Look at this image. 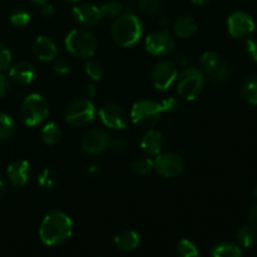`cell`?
<instances>
[{
  "instance_id": "10",
  "label": "cell",
  "mask_w": 257,
  "mask_h": 257,
  "mask_svg": "<svg viewBox=\"0 0 257 257\" xmlns=\"http://www.w3.org/2000/svg\"><path fill=\"white\" fill-rule=\"evenodd\" d=\"M146 49L150 54L163 57L175 49V39L168 30H157L146 38Z\"/></svg>"
},
{
  "instance_id": "21",
  "label": "cell",
  "mask_w": 257,
  "mask_h": 257,
  "mask_svg": "<svg viewBox=\"0 0 257 257\" xmlns=\"http://www.w3.org/2000/svg\"><path fill=\"white\" fill-rule=\"evenodd\" d=\"M198 25L197 22L191 15H183V17L178 18L173 24V32L181 39H187V38L192 37L197 30Z\"/></svg>"
},
{
  "instance_id": "44",
  "label": "cell",
  "mask_w": 257,
  "mask_h": 257,
  "mask_svg": "<svg viewBox=\"0 0 257 257\" xmlns=\"http://www.w3.org/2000/svg\"><path fill=\"white\" fill-rule=\"evenodd\" d=\"M191 2L196 5H205L207 4V3H210L211 0H191Z\"/></svg>"
},
{
  "instance_id": "7",
  "label": "cell",
  "mask_w": 257,
  "mask_h": 257,
  "mask_svg": "<svg viewBox=\"0 0 257 257\" xmlns=\"http://www.w3.org/2000/svg\"><path fill=\"white\" fill-rule=\"evenodd\" d=\"M200 67L205 77L215 83L226 82L231 75L230 65L215 52L203 53L200 59Z\"/></svg>"
},
{
  "instance_id": "35",
  "label": "cell",
  "mask_w": 257,
  "mask_h": 257,
  "mask_svg": "<svg viewBox=\"0 0 257 257\" xmlns=\"http://www.w3.org/2000/svg\"><path fill=\"white\" fill-rule=\"evenodd\" d=\"M53 69H54V72L58 73V74L64 75L70 72V63L68 62V59H65V58H55Z\"/></svg>"
},
{
  "instance_id": "23",
  "label": "cell",
  "mask_w": 257,
  "mask_h": 257,
  "mask_svg": "<svg viewBox=\"0 0 257 257\" xmlns=\"http://www.w3.org/2000/svg\"><path fill=\"white\" fill-rule=\"evenodd\" d=\"M211 256L213 257H240L241 256V248L238 245L232 242H223L217 243L211 250Z\"/></svg>"
},
{
  "instance_id": "5",
  "label": "cell",
  "mask_w": 257,
  "mask_h": 257,
  "mask_svg": "<svg viewBox=\"0 0 257 257\" xmlns=\"http://www.w3.org/2000/svg\"><path fill=\"white\" fill-rule=\"evenodd\" d=\"M64 44L70 54L79 58L93 57L97 50V39L84 29H74L68 33Z\"/></svg>"
},
{
  "instance_id": "30",
  "label": "cell",
  "mask_w": 257,
  "mask_h": 257,
  "mask_svg": "<svg viewBox=\"0 0 257 257\" xmlns=\"http://www.w3.org/2000/svg\"><path fill=\"white\" fill-rule=\"evenodd\" d=\"M138 8L142 13L147 15H156L163 9V0H138Z\"/></svg>"
},
{
  "instance_id": "4",
  "label": "cell",
  "mask_w": 257,
  "mask_h": 257,
  "mask_svg": "<svg viewBox=\"0 0 257 257\" xmlns=\"http://www.w3.org/2000/svg\"><path fill=\"white\" fill-rule=\"evenodd\" d=\"M48 114H49V108L47 100L38 93H32L23 100L20 107V117L28 127L42 124L47 119Z\"/></svg>"
},
{
  "instance_id": "17",
  "label": "cell",
  "mask_w": 257,
  "mask_h": 257,
  "mask_svg": "<svg viewBox=\"0 0 257 257\" xmlns=\"http://www.w3.org/2000/svg\"><path fill=\"white\" fill-rule=\"evenodd\" d=\"M9 75L15 83H18V84L27 85L30 84V83L35 79L37 69H35L34 64H32L30 62L22 60V62L15 63V64L10 68Z\"/></svg>"
},
{
  "instance_id": "3",
  "label": "cell",
  "mask_w": 257,
  "mask_h": 257,
  "mask_svg": "<svg viewBox=\"0 0 257 257\" xmlns=\"http://www.w3.org/2000/svg\"><path fill=\"white\" fill-rule=\"evenodd\" d=\"M205 74L198 68H186L177 75L176 87L178 95L186 100H195L205 87Z\"/></svg>"
},
{
  "instance_id": "26",
  "label": "cell",
  "mask_w": 257,
  "mask_h": 257,
  "mask_svg": "<svg viewBox=\"0 0 257 257\" xmlns=\"http://www.w3.org/2000/svg\"><path fill=\"white\" fill-rule=\"evenodd\" d=\"M37 182L43 190H52L55 187L58 182V177L55 172L50 168H44L39 172L37 177Z\"/></svg>"
},
{
  "instance_id": "43",
  "label": "cell",
  "mask_w": 257,
  "mask_h": 257,
  "mask_svg": "<svg viewBox=\"0 0 257 257\" xmlns=\"http://www.w3.org/2000/svg\"><path fill=\"white\" fill-rule=\"evenodd\" d=\"M160 25L163 28V29H165V28H167L168 25H170V19H168L167 17H161L160 18Z\"/></svg>"
},
{
  "instance_id": "33",
  "label": "cell",
  "mask_w": 257,
  "mask_h": 257,
  "mask_svg": "<svg viewBox=\"0 0 257 257\" xmlns=\"http://www.w3.org/2000/svg\"><path fill=\"white\" fill-rule=\"evenodd\" d=\"M85 73H87V75L90 79L94 80V82H98V80L102 79L103 74H104V69H103V65L99 62L89 60L85 64Z\"/></svg>"
},
{
  "instance_id": "28",
  "label": "cell",
  "mask_w": 257,
  "mask_h": 257,
  "mask_svg": "<svg viewBox=\"0 0 257 257\" xmlns=\"http://www.w3.org/2000/svg\"><path fill=\"white\" fill-rule=\"evenodd\" d=\"M15 131V123L7 113L0 112V141L8 140Z\"/></svg>"
},
{
  "instance_id": "16",
  "label": "cell",
  "mask_w": 257,
  "mask_h": 257,
  "mask_svg": "<svg viewBox=\"0 0 257 257\" xmlns=\"http://www.w3.org/2000/svg\"><path fill=\"white\" fill-rule=\"evenodd\" d=\"M8 180L14 187H23L29 181L32 175L30 163L25 160H17L10 163L7 170Z\"/></svg>"
},
{
  "instance_id": "12",
  "label": "cell",
  "mask_w": 257,
  "mask_h": 257,
  "mask_svg": "<svg viewBox=\"0 0 257 257\" xmlns=\"http://www.w3.org/2000/svg\"><path fill=\"white\" fill-rule=\"evenodd\" d=\"M99 119L105 127L114 131H122L128 124V115L118 104H105L99 110Z\"/></svg>"
},
{
  "instance_id": "29",
  "label": "cell",
  "mask_w": 257,
  "mask_h": 257,
  "mask_svg": "<svg viewBox=\"0 0 257 257\" xmlns=\"http://www.w3.org/2000/svg\"><path fill=\"white\" fill-rule=\"evenodd\" d=\"M9 20L14 27L24 28L29 24L30 14L28 13V10L23 9V8H15V9L12 10V13H10Z\"/></svg>"
},
{
  "instance_id": "14",
  "label": "cell",
  "mask_w": 257,
  "mask_h": 257,
  "mask_svg": "<svg viewBox=\"0 0 257 257\" xmlns=\"http://www.w3.org/2000/svg\"><path fill=\"white\" fill-rule=\"evenodd\" d=\"M110 136L103 130H90L82 140V148L89 155H98L104 152L110 145Z\"/></svg>"
},
{
  "instance_id": "22",
  "label": "cell",
  "mask_w": 257,
  "mask_h": 257,
  "mask_svg": "<svg viewBox=\"0 0 257 257\" xmlns=\"http://www.w3.org/2000/svg\"><path fill=\"white\" fill-rule=\"evenodd\" d=\"M40 137H42V141L45 143V145L54 146L60 141V137H62V131H60L59 125H58L57 123L48 122L47 124H44V127L42 128Z\"/></svg>"
},
{
  "instance_id": "47",
  "label": "cell",
  "mask_w": 257,
  "mask_h": 257,
  "mask_svg": "<svg viewBox=\"0 0 257 257\" xmlns=\"http://www.w3.org/2000/svg\"><path fill=\"white\" fill-rule=\"evenodd\" d=\"M253 193H255V196H256V198H257V183H256L255 188H253Z\"/></svg>"
},
{
  "instance_id": "9",
  "label": "cell",
  "mask_w": 257,
  "mask_h": 257,
  "mask_svg": "<svg viewBox=\"0 0 257 257\" xmlns=\"http://www.w3.org/2000/svg\"><path fill=\"white\" fill-rule=\"evenodd\" d=\"M183 168H185V161L182 156L176 152L158 153L153 160V170L166 178L177 177L182 173Z\"/></svg>"
},
{
  "instance_id": "34",
  "label": "cell",
  "mask_w": 257,
  "mask_h": 257,
  "mask_svg": "<svg viewBox=\"0 0 257 257\" xmlns=\"http://www.w3.org/2000/svg\"><path fill=\"white\" fill-rule=\"evenodd\" d=\"M12 64V53L5 44L0 43V73L7 70Z\"/></svg>"
},
{
  "instance_id": "1",
  "label": "cell",
  "mask_w": 257,
  "mask_h": 257,
  "mask_svg": "<svg viewBox=\"0 0 257 257\" xmlns=\"http://www.w3.org/2000/svg\"><path fill=\"white\" fill-rule=\"evenodd\" d=\"M73 233V221L62 211H52L43 218L39 237L47 246H55L69 240Z\"/></svg>"
},
{
  "instance_id": "13",
  "label": "cell",
  "mask_w": 257,
  "mask_h": 257,
  "mask_svg": "<svg viewBox=\"0 0 257 257\" xmlns=\"http://www.w3.org/2000/svg\"><path fill=\"white\" fill-rule=\"evenodd\" d=\"M228 33L235 38L248 37L255 30V22L245 12H233L227 18Z\"/></svg>"
},
{
  "instance_id": "45",
  "label": "cell",
  "mask_w": 257,
  "mask_h": 257,
  "mask_svg": "<svg viewBox=\"0 0 257 257\" xmlns=\"http://www.w3.org/2000/svg\"><path fill=\"white\" fill-rule=\"evenodd\" d=\"M33 3H34V4H39V5H44V4H47L48 2H49V0H32Z\"/></svg>"
},
{
  "instance_id": "32",
  "label": "cell",
  "mask_w": 257,
  "mask_h": 257,
  "mask_svg": "<svg viewBox=\"0 0 257 257\" xmlns=\"http://www.w3.org/2000/svg\"><path fill=\"white\" fill-rule=\"evenodd\" d=\"M100 9V14H102V18H117L119 17L120 13H122L123 7L120 3L118 2H108L104 3L102 7L99 8Z\"/></svg>"
},
{
  "instance_id": "11",
  "label": "cell",
  "mask_w": 257,
  "mask_h": 257,
  "mask_svg": "<svg viewBox=\"0 0 257 257\" xmlns=\"http://www.w3.org/2000/svg\"><path fill=\"white\" fill-rule=\"evenodd\" d=\"M178 75L177 67L170 60H162L153 67L151 78L156 89L167 90L172 87Z\"/></svg>"
},
{
  "instance_id": "41",
  "label": "cell",
  "mask_w": 257,
  "mask_h": 257,
  "mask_svg": "<svg viewBox=\"0 0 257 257\" xmlns=\"http://www.w3.org/2000/svg\"><path fill=\"white\" fill-rule=\"evenodd\" d=\"M124 147V142L120 140H112L110 141V145H109V148H112V150L114 151H120L122 148Z\"/></svg>"
},
{
  "instance_id": "42",
  "label": "cell",
  "mask_w": 257,
  "mask_h": 257,
  "mask_svg": "<svg viewBox=\"0 0 257 257\" xmlns=\"http://www.w3.org/2000/svg\"><path fill=\"white\" fill-rule=\"evenodd\" d=\"M5 192H7V187H5V182H4V180H3L2 176H0V200H2V198L4 197Z\"/></svg>"
},
{
  "instance_id": "46",
  "label": "cell",
  "mask_w": 257,
  "mask_h": 257,
  "mask_svg": "<svg viewBox=\"0 0 257 257\" xmlns=\"http://www.w3.org/2000/svg\"><path fill=\"white\" fill-rule=\"evenodd\" d=\"M65 3H70V4H75V3H78L79 0H64Z\"/></svg>"
},
{
  "instance_id": "15",
  "label": "cell",
  "mask_w": 257,
  "mask_h": 257,
  "mask_svg": "<svg viewBox=\"0 0 257 257\" xmlns=\"http://www.w3.org/2000/svg\"><path fill=\"white\" fill-rule=\"evenodd\" d=\"M72 14L75 22L84 25V27H93V25L98 24L99 20L102 19L99 8L95 7L94 4H90V3H82V4L75 5L72 10Z\"/></svg>"
},
{
  "instance_id": "24",
  "label": "cell",
  "mask_w": 257,
  "mask_h": 257,
  "mask_svg": "<svg viewBox=\"0 0 257 257\" xmlns=\"http://www.w3.org/2000/svg\"><path fill=\"white\" fill-rule=\"evenodd\" d=\"M131 171L137 175H147L153 170V160H151L150 156H140V157L133 158L130 165Z\"/></svg>"
},
{
  "instance_id": "37",
  "label": "cell",
  "mask_w": 257,
  "mask_h": 257,
  "mask_svg": "<svg viewBox=\"0 0 257 257\" xmlns=\"http://www.w3.org/2000/svg\"><path fill=\"white\" fill-rule=\"evenodd\" d=\"M9 92H10L9 78L4 74H0V98L7 97Z\"/></svg>"
},
{
  "instance_id": "40",
  "label": "cell",
  "mask_w": 257,
  "mask_h": 257,
  "mask_svg": "<svg viewBox=\"0 0 257 257\" xmlns=\"http://www.w3.org/2000/svg\"><path fill=\"white\" fill-rule=\"evenodd\" d=\"M42 13H43V15H44L45 18H52V17H54V14H55V9H54V7H53L52 4H44V5H42Z\"/></svg>"
},
{
  "instance_id": "19",
  "label": "cell",
  "mask_w": 257,
  "mask_h": 257,
  "mask_svg": "<svg viewBox=\"0 0 257 257\" xmlns=\"http://www.w3.org/2000/svg\"><path fill=\"white\" fill-rule=\"evenodd\" d=\"M163 143L165 141H163L162 133L156 130H148L141 140V148L145 155L151 157V156H157L158 153L162 152Z\"/></svg>"
},
{
  "instance_id": "18",
  "label": "cell",
  "mask_w": 257,
  "mask_h": 257,
  "mask_svg": "<svg viewBox=\"0 0 257 257\" xmlns=\"http://www.w3.org/2000/svg\"><path fill=\"white\" fill-rule=\"evenodd\" d=\"M33 52H34L35 57L42 62H50V60H54L57 58L58 48L50 38L40 35L34 40Z\"/></svg>"
},
{
  "instance_id": "38",
  "label": "cell",
  "mask_w": 257,
  "mask_h": 257,
  "mask_svg": "<svg viewBox=\"0 0 257 257\" xmlns=\"http://www.w3.org/2000/svg\"><path fill=\"white\" fill-rule=\"evenodd\" d=\"M246 47H247V53L253 62H257V39H247L246 40Z\"/></svg>"
},
{
  "instance_id": "31",
  "label": "cell",
  "mask_w": 257,
  "mask_h": 257,
  "mask_svg": "<svg viewBox=\"0 0 257 257\" xmlns=\"http://www.w3.org/2000/svg\"><path fill=\"white\" fill-rule=\"evenodd\" d=\"M177 253L182 257H195L200 255V251L195 242L187 238H182L177 245Z\"/></svg>"
},
{
  "instance_id": "39",
  "label": "cell",
  "mask_w": 257,
  "mask_h": 257,
  "mask_svg": "<svg viewBox=\"0 0 257 257\" xmlns=\"http://www.w3.org/2000/svg\"><path fill=\"white\" fill-rule=\"evenodd\" d=\"M248 222H250V226H252L257 231V205L251 207L250 212H248Z\"/></svg>"
},
{
  "instance_id": "27",
  "label": "cell",
  "mask_w": 257,
  "mask_h": 257,
  "mask_svg": "<svg viewBox=\"0 0 257 257\" xmlns=\"http://www.w3.org/2000/svg\"><path fill=\"white\" fill-rule=\"evenodd\" d=\"M242 93L250 104H257V75L247 78L243 83Z\"/></svg>"
},
{
  "instance_id": "20",
  "label": "cell",
  "mask_w": 257,
  "mask_h": 257,
  "mask_svg": "<svg viewBox=\"0 0 257 257\" xmlns=\"http://www.w3.org/2000/svg\"><path fill=\"white\" fill-rule=\"evenodd\" d=\"M140 235L133 230H124L114 237V246L122 252H132L140 246Z\"/></svg>"
},
{
  "instance_id": "2",
  "label": "cell",
  "mask_w": 257,
  "mask_h": 257,
  "mask_svg": "<svg viewBox=\"0 0 257 257\" xmlns=\"http://www.w3.org/2000/svg\"><path fill=\"white\" fill-rule=\"evenodd\" d=\"M113 40L123 48L133 47L143 34V24L133 13H127L115 19L110 29Z\"/></svg>"
},
{
  "instance_id": "6",
  "label": "cell",
  "mask_w": 257,
  "mask_h": 257,
  "mask_svg": "<svg viewBox=\"0 0 257 257\" xmlns=\"http://www.w3.org/2000/svg\"><path fill=\"white\" fill-rule=\"evenodd\" d=\"M162 113L161 103L152 99H142L133 104L131 109V119L140 127H153L161 119Z\"/></svg>"
},
{
  "instance_id": "25",
  "label": "cell",
  "mask_w": 257,
  "mask_h": 257,
  "mask_svg": "<svg viewBox=\"0 0 257 257\" xmlns=\"http://www.w3.org/2000/svg\"><path fill=\"white\" fill-rule=\"evenodd\" d=\"M238 243H240L242 247H251L252 245H255L257 241V231L252 226H242L240 230L237 231V235H236Z\"/></svg>"
},
{
  "instance_id": "8",
  "label": "cell",
  "mask_w": 257,
  "mask_h": 257,
  "mask_svg": "<svg viewBox=\"0 0 257 257\" xmlns=\"http://www.w3.org/2000/svg\"><path fill=\"white\" fill-rule=\"evenodd\" d=\"M65 120L74 127H84L94 120L95 107L89 99H77L69 103L64 113Z\"/></svg>"
},
{
  "instance_id": "36",
  "label": "cell",
  "mask_w": 257,
  "mask_h": 257,
  "mask_svg": "<svg viewBox=\"0 0 257 257\" xmlns=\"http://www.w3.org/2000/svg\"><path fill=\"white\" fill-rule=\"evenodd\" d=\"M161 107H162V110L166 113H175L176 110L180 108V102H178L177 98H166L163 99V102L161 103Z\"/></svg>"
}]
</instances>
